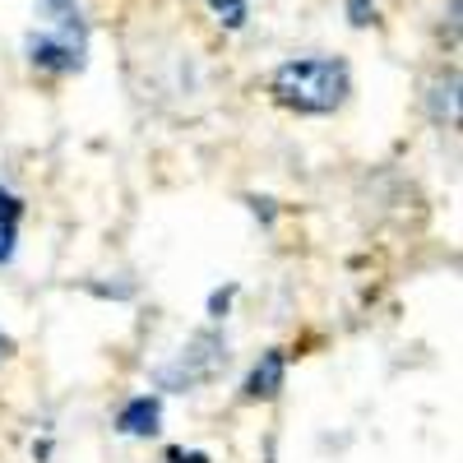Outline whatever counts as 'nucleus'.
<instances>
[{
	"instance_id": "nucleus-1",
	"label": "nucleus",
	"mask_w": 463,
	"mask_h": 463,
	"mask_svg": "<svg viewBox=\"0 0 463 463\" xmlns=\"http://www.w3.org/2000/svg\"><path fill=\"white\" fill-rule=\"evenodd\" d=\"M269 93H274L288 111L329 116L347 102V93H353V70H347L343 56H297V61H283L274 70Z\"/></svg>"
},
{
	"instance_id": "nucleus-2",
	"label": "nucleus",
	"mask_w": 463,
	"mask_h": 463,
	"mask_svg": "<svg viewBox=\"0 0 463 463\" xmlns=\"http://www.w3.org/2000/svg\"><path fill=\"white\" fill-rule=\"evenodd\" d=\"M24 56L33 70L47 74H74L89 61V24H43L24 37Z\"/></svg>"
},
{
	"instance_id": "nucleus-3",
	"label": "nucleus",
	"mask_w": 463,
	"mask_h": 463,
	"mask_svg": "<svg viewBox=\"0 0 463 463\" xmlns=\"http://www.w3.org/2000/svg\"><path fill=\"white\" fill-rule=\"evenodd\" d=\"M222 366H227V343L218 334H195L181 347V357L172 366H158V384H163V390L185 394V390H195V384L213 380Z\"/></svg>"
},
{
	"instance_id": "nucleus-4",
	"label": "nucleus",
	"mask_w": 463,
	"mask_h": 463,
	"mask_svg": "<svg viewBox=\"0 0 463 463\" xmlns=\"http://www.w3.org/2000/svg\"><path fill=\"white\" fill-rule=\"evenodd\" d=\"M283 375H288V357L279 347H269V353L255 362V371L246 375V399H274L283 390Z\"/></svg>"
},
{
	"instance_id": "nucleus-5",
	"label": "nucleus",
	"mask_w": 463,
	"mask_h": 463,
	"mask_svg": "<svg viewBox=\"0 0 463 463\" xmlns=\"http://www.w3.org/2000/svg\"><path fill=\"white\" fill-rule=\"evenodd\" d=\"M158 427H163V403L148 399V394L130 399L121 408V417H116V431L121 436H158Z\"/></svg>"
},
{
	"instance_id": "nucleus-6",
	"label": "nucleus",
	"mask_w": 463,
	"mask_h": 463,
	"mask_svg": "<svg viewBox=\"0 0 463 463\" xmlns=\"http://www.w3.org/2000/svg\"><path fill=\"white\" fill-rule=\"evenodd\" d=\"M19 222H24V204L14 190L0 185V264H10L19 250Z\"/></svg>"
},
{
	"instance_id": "nucleus-7",
	"label": "nucleus",
	"mask_w": 463,
	"mask_h": 463,
	"mask_svg": "<svg viewBox=\"0 0 463 463\" xmlns=\"http://www.w3.org/2000/svg\"><path fill=\"white\" fill-rule=\"evenodd\" d=\"M458 74H445V80H436V89H431V116L436 121H458Z\"/></svg>"
},
{
	"instance_id": "nucleus-8",
	"label": "nucleus",
	"mask_w": 463,
	"mask_h": 463,
	"mask_svg": "<svg viewBox=\"0 0 463 463\" xmlns=\"http://www.w3.org/2000/svg\"><path fill=\"white\" fill-rule=\"evenodd\" d=\"M209 10H213V19L222 24V28H246V19H250V0H209Z\"/></svg>"
},
{
	"instance_id": "nucleus-9",
	"label": "nucleus",
	"mask_w": 463,
	"mask_h": 463,
	"mask_svg": "<svg viewBox=\"0 0 463 463\" xmlns=\"http://www.w3.org/2000/svg\"><path fill=\"white\" fill-rule=\"evenodd\" d=\"M347 24H353V28H366L371 19H375V0H347Z\"/></svg>"
},
{
	"instance_id": "nucleus-10",
	"label": "nucleus",
	"mask_w": 463,
	"mask_h": 463,
	"mask_svg": "<svg viewBox=\"0 0 463 463\" xmlns=\"http://www.w3.org/2000/svg\"><path fill=\"white\" fill-rule=\"evenodd\" d=\"M232 297H237V288H222V292H213V297H209V316H213V320H222V316H227Z\"/></svg>"
},
{
	"instance_id": "nucleus-11",
	"label": "nucleus",
	"mask_w": 463,
	"mask_h": 463,
	"mask_svg": "<svg viewBox=\"0 0 463 463\" xmlns=\"http://www.w3.org/2000/svg\"><path fill=\"white\" fill-rule=\"evenodd\" d=\"M167 463H209L204 449H167Z\"/></svg>"
},
{
	"instance_id": "nucleus-12",
	"label": "nucleus",
	"mask_w": 463,
	"mask_h": 463,
	"mask_svg": "<svg viewBox=\"0 0 463 463\" xmlns=\"http://www.w3.org/2000/svg\"><path fill=\"white\" fill-rule=\"evenodd\" d=\"M10 347H14V343H10L5 334H0V357H10Z\"/></svg>"
}]
</instances>
